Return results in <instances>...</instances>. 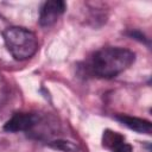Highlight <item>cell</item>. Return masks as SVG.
Wrapping results in <instances>:
<instances>
[{
    "mask_svg": "<svg viewBox=\"0 0 152 152\" xmlns=\"http://www.w3.org/2000/svg\"><path fill=\"white\" fill-rule=\"evenodd\" d=\"M135 61L133 51L120 46H107L96 51L89 61V70L100 78H113L128 69Z\"/></svg>",
    "mask_w": 152,
    "mask_h": 152,
    "instance_id": "cell-1",
    "label": "cell"
},
{
    "mask_svg": "<svg viewBox=\"0 0 152 152\" xmlns=\"http://www.w3.org/2000/svg\"><path fill=\"white\" fill-rule=\"evenodd\" d=\"M4 40L7 50L17 61L31 58L38 50L36 34L20 26H11L4 31Z\"/></svg>",
    "mask_w": 152,
    "mask_h": 152,
    "instance_id": "cell-2",
    "label": "cell"
},
{
    "mask_svg": "<svg viewBox=\"0 0 152 152\" xmlns=\"http://www.w3.org/2000/svg\"><path fill=\"white\" fill-rule=\"evenodd\" d=\"M65 8L66 5L62 0H52L44 2L39 12V24L42 26L53 25L58 20V18L64 13Z\"/></svg>",
    "mask_w": 152,
    "mask_h": 152,
    "instance_id": "cell-3",
    "label": "cell"
},
{
    "mask_svg": "<svg viewBox=\"0 0 152 152\" xmlns=\"http://www.w3.org/2000/svg\"><path fill=\"white\" fill-rule=\"evenodd\" d=\"M37 122V118L31 113H15L5 125L4 129L6 132H28Z\"/></svg>",
    "mask_w": 152,
    "mask_h": 152,
    "instance_id": "cell-4",
    "label": "cell"
},
{
    "mask_svg": "<svg viewBox=\"0 0 152 152\" xmlns=\"http://www.w3.org/2000/svg\"><path fill=\"white\" fill-rule=\"evenodd\" d=\"M102 145L110 152H132V146L126 142L125 138L120 133L110 129L103 132Z\"/></svg>",
    "mask_w": 152,
    "mask_h": 152,
    "instance_id": "cell-5",
    "label": "cell"
},
{
    "mask_svg": "<svg viewBox=\"0 0 152 152\" xmlns=\"http://www.w3.org/2000/svg\"><path fill=\"white\" fill-rule=\"evenodd\" d=\"M116 120H119L121 124H124L126 127L139 132V133H146L150 134L151 133V122L145 120V119H140V118H135V116H129V115H124L120 114L116 116Z\"/></svg>",
    "mask_w": 152,
    "mask_h": 152,
    "instance_id": "cell-6",
    "label": "cell"
},
{
    "mask_svg": "<svg viewBox=\"0 0 152 152\" xmlns=\"http://www.w3.org/2000/svg\"><path fill=\"white\" fill-rule=\"evenodd\" d=\"M50 146L56 150L64 151V152H77L78 150L74 142L68 141V140H56V141L50 142Z\"/></svg>",
    "mask_w": 152,
    "mask_h": 152,
    "instance_id": "cell-7",
    "label": "cell"
}]
</instances>
